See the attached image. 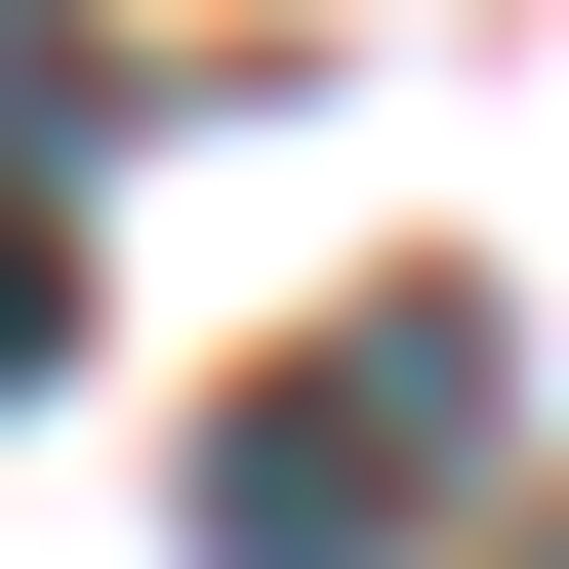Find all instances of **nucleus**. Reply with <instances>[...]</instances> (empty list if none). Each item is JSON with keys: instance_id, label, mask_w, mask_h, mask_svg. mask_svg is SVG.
Returning a JSON list of instances; mask_svg holds the SVG:
<instances>
[{"instance_id": "nucleus-1", "label": "nucleus", "mask_w": 569, "mask_h": 569, "mask_svg": "<svg viewBox=\"0 0 569 569\" xmlns=\"http://www.w3.org/2000/svg\"><path fill=\"white\" fill-rule=\"evenodd\" d=\"M488 367H529L488 284H367V367H326V407H244V448H203V569H407V488L488 448Z\"/></svg>"}, {"instance_id": "nucleus-2", "label": "nucleus", "mask_w": 569, "mask_h": 569, "mask_svg": "<svg viewBox=\"0 0 569 569\" xmlns=\"http://www.w3.org/2000/svg\"><path fill=\"white\" fill-rule=\"evenodd\" d=\"M41 367H82V203L0 163V407H41Z\"/></svg>"}]
</instances>
